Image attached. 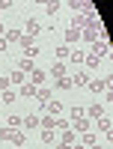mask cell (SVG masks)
Masks as SVG:
<instances>
[{
	"label": "cell",
	"instance_id": "1",
	"mask_svg": "<svg viewBox=\"0 0 113 149\" xmlns=\"http://www.w3.org/2000/svg\"><path fill=\"white\" fill-rule=\"evenodd\" d=\"M89 54H92V57H98V60L110 57V42H107V36H101V39H95V42L89 45Z\"/></svg>",
	"mask_w": 113,
	"mask_h": 149
},
{
	"label": "cell",
	"instance_id": "2",
	"mask_svg": "<svg viewBox=\"0 0 113 149\" xmlns=\"http://www.w3.org/2000/svg\"><path fill=\"white\" fill-rule=\"evenodd\" d=\"M45 78H48V72H45V69H39V66H36V69L30 72V78H27V81H30L33 86H42V84H45Z\"/></svg>",
	"mask_w": 113,
	"mask_h": 149
},
{
	"label": "cell",
	"instance_id": "3",
	"mask_svg": "<svg viewBox=\"0 0 113 149\" xmlns=\"http://www.w3.org/2000/svg\"><path fill=\"white\" fill-rule=\"evenodd\" d=\"M110 84H113L110 78H101V81H89L86 86H89L92 93H107V90H110Z\"/></svg>",
	"mask_w": 113,
	"mask_h": 149
},
{
	"label": "cell",
	"instance_id": "4",
	"mask_svg": "<svg viewBox=\"0 0 113 149\" xmlns=\"http://www.w3.org/2000/svg\"><path fill=\"white\" fill-rule=\"evenodd\" d=\"M24 30H27V36H39L42 33V21H36V18H27V24H24Z\"/></svg>",
	"mask_w": 113,
	"mask_h": 149
},
{
	"label": "cell",
	"instance_id": "5",
	"mask_svg": "<svg viewBox=\"0 0 113 149\" xmlns=\"http://www.w3.org/2000/svg\"><path fill=\"white\" fill-rule=\"evenodd\" d=\"M36 102H39V104H48V102H51V98H54V93L51 90H48V86H39V90H36Z\"/></svg>",
	"mask_w": 113,
	"mask_h": 149
},
{
	"label": "cell",
	"instance_id": "6",
	"mask_svg": "<svg viewBox=\"0 0 113 149\" xmlns=\"http://www.w3.org/2000/svg\"><path fill=\"white\" fill-rule=\"evenodd\" d=\"M62 134H60V143H66V146H71V143H78V134L71 131V125L69 128H60Z\"/></svg>",
	"mask_w": 113,
	"mask_h": 149
},
{
	"label": "cell",
	"instance_id": "7",
	"mask_svg": "<svg viewBox=\"0 0 113 149\" xmlns=\"http://www.w3.org/2000/svg\"><path fill=\"white\" fill-rule=\"evenodd\" d=\"M71 131H74V134H83V131H89V119H86V116L74 119V122H71Z\"/></svg>",
	"mask_w": 113,
	"mask_h": 149
},
{
	"label": "cell",
	"instance_id": "8",
	"mask_svg": "<svg viewBox=\"0 0 113 149\" xmlns=\"http://www.w3.org/2000/svg\"><path fill=\"white\" fill-rule=\"evenodd\" d=\"M78 143H83L86 149H89V146H95V143H98V134H95V131H83V134H80V140H78Z\"/></svg>",
	"mask_w": 113,
	"mask_h": 149
},
{
	"label": "cell",
	"instance_id": "9",
	"mask_svg": "<svg viewBox=\"0 0 113 149\" xmlns=\"http://www.w3.org/2000/svg\"><path fill=\"white\" fill-rule=\"evenodd\" d=\"M39 128H51V131H57V116H51V113L39 116Z\"/></svg>",
	"mask_w": 113,
	"mask_h": 149
},
{
	"label": "cell",
	"instance_id": "10",
	"mask_svg": "<svg viewBox=\"0 0 113 149\" xmlns=\"http://www.w3.org/2000/svg\"><path fill=\"white\" fill-rule=\"evenodd\" d=\"M89 84V72H78V74H71V86H86Z\"/></svg>",
	"mask_w": 113,
	"mask_h": 149
},
{
	"label": "cell",
	"instance_id": "11",
	"mask_svg": "<svg viewBox=\"0 0 113 149\" xmlns=\"http://www.w3.org/2000/svg\"><path fill=\"white\" fill-rule=\"evenodd\" d=\"M15 45H18V48H24V51H30V48L36 45V39H33V36H27V33H21V36H18V42H15Z\"/></svg>",
	"mask_w": 113,
	"mask_h": 149
},
{
	"label": "cell",
	"instance_id": "12",
	"mask_svg": "<svg viewBox=\"0 0 113 149\" xmlns=\"http://www.w3.org/2000/svg\"><path fill=\"white\" fill-rule=\"evenodd\" d=\"M15 69H21L24 74H30V72L36 69V63H33V60H30V57H21V60H18V66H15Z\"/></svg>",
	"mask_w": 113,
	"mask_h": 149
},
{
	"label": "cell",
	"instance_id": "13",
	"mask_svg": "<svg viewBox=\"0 0 113 149\" xmlns=\"http://www.w3.org/2000/svg\"><path fill=\"white\" fill-rule=\"evenodd\" d=\"M110 125H113L110 116H98V122H95V128L101 131V134H110Z\"/></svg>",
	"mask_w": 113,
	"mask_h": 149
},
{
	"label": "cell",
	"instance_id": "14",
	"mask_svg": "<svg viewBox=\"0 0 113 149\" xmlns=\"http://www.w3.org/2000/svg\"><path fill=\"white\" fill-rule=\"evenodd\" d=\"M24 81H27V74H24L21 69H15V72H12V74H9V84H12V86H21Z\"/></svg>",
	"mask_w": 113,
	"mask_h": 149
},
{
	"label": "cell",
	"instance_id": "15",
	"mask_svg": "<svg viewBox=\"0 0 113 149\" xmlns=\"http://www.w3.org/2000/svg\"><path fill=\"white\" fill-rule=\"evenodd\" d=\"M36 90H39V86H33L30 81H24V84L18 86V93H21V95H27V98H33V95H36Z\"/></svg>",
	"mask_w": 113,
	"mask_h": 149
},
{
	"label": "cell",
	"instance_id": "16",
	"mask_svg": "<svg viewBox=\"0 0 113 149\" xmlns=\"http://www.w3.org/2000/svg\"><path fill=\"white\" fill-rule=\"evenodd\" d=\"M21 125H24V128H30V131H33V128H39V113L24 116V122H21Z\"/></svg>",
	"mask_w": 113,
	"mask_h": 149
},
{
	"label": "cell",
	"instance_id": "17",
	"mask_svg": "<svg viewBox=\"0 0 113 149\" xmlns=\"http://www.w3.org/2000/svg\"><path fill=\"white\" fill-rule=\"evenodd\" d=\"M98 66H101V60H98V57H92V54L83 57V69H86V72H92V69H98Z\"/></svg>",
	"mask_w": 113,
	"mask_h": 149
},
{
	"label": "cell",
	"instance_id": "18",
	"mask_svg": "<svg viewBox=\"0 0 113 149\" xmlns=\"http://www.w3.org/2000/svg\"><path fill=\"white\" fill-rule=\"evenodd\" d=\"M69 54H71V48H69V45H60L54 57H57V63H62V60H69Z\"/></svg>",
	"mask_w": 113,
	"mask_h": 149
},
{
	"label": "cell",
	"instance_id": "19",
	"mask_svg": "<svg viewBox=\"0 0 113 149\" xmlns=\"http://www.w3.org/2000/svg\"><path fill=\"white\" fill-rule=\"evenodd\" d=\"M60 0H48V3H45V12H48V15H57V12H60Z\"/></svg>",
	"mask_w": 113,
	"mask_h": 149
},
{
	"label": "cell",
	"instance_id": "20",
	"mask_svg": "<svg viewBox=\"0 0 113 149\" xmlns=\"http://www.w3.org/2000/svg\"><path fill=\"white\" fill-rule=\"evenodd\" d=\"M45 107H48V113H51V116H60V113H62V104H60V102H48Z\"/></svg>",
	"mask_w": 113,
	"mask_h": 149
},
{
	"label": "cell",
	"instance_id": "21",
	"mask_svg": "<svg viewBox=\"0 0 113 149\" xmlns=\"http://www.w3.org/2000/svg\"><path fill=\"white\" fill-rule=\"evenodd\" d=\"M15 131L18 128H0V140H9L12 143V140H15Z\"/></svg>",
	"mask_w": 113,
	"mask_h": 149
},
{
	"label": "cell",
	"instance_id": "22",
	"mask_svg": "<svg viewBox=\"0 0 113 149\" xmlns=\"http://www.w3.org/2000/svg\"><path fill=\"white\" fill-rule=\"evenodd\" d=\"M98 116H104L101 104H89V116H86V119H98Z\"/></svg>",
	"mask_w": 113,
	"mask_h": 149
},
{
	"label": "cell",
	"instance_id": "23",
	"mask_svg": "<svg viewBox=\"0 0 113 149\" xmlns=\"http://www.w3.org/2000/svg\"><path fill=\"white\" fill-rule=\"evenodd\" d=\"M57 140V131H51V128H42V143H54Z\"/></svg>",
	"mask_w": 113,
	"mask_h": 149
},
{
	"label": "cell",
	"instance_id": "24",
	"mask_svg": "<svg viewBox=\"0 0 113 149\" xmlns=\"http://www.w3.org/2000/svg\"><path fill=\"white\" fill-rule=\"evenodd\" d=\"M78 39H80V33L74 30V27H71V30H66V45H74Z\"/></svg>",
	"mask_w": 113,
	"mask_h": 149
},
{
	"label": "cell",
	"instance_id": "25",
	"mask_svg": "<svg viewBox=\"0 0 113 149\" xmlns=\"http://www.w3.org/2000/svg\"><path fill=\"white\" fill-rule=\"evenodd\" d=\"M0 102H3V104H12V102H15V90H3Z\"/></svg>",
	"mask_w": 113,
	"mask_h": 149
},
{
	"label": "cell",
	"instance_id": "26",
	"mask_svg": "<svg viewBox=\"0 0 113 149\" xmlns=\"http://www.w3.org/2000/svg\"><path fill=\"white\" fill-rule=\"evenodd\" d=\"M21 122H24V116H18V113H12V116L6 119V125H9V128H18Z\"/></svg>",
	"mask_w": 113,
	"mask_h": 149
},
{
	"label": "cell",
	"instance_id": "27",
	"mask_svg": "<svg viewBox=\"0 0 113 149\" xmlns=\"http://www.w3.org/2000/svg\"><path fill=\"white\" fill-rule=\"evenodd\" d=\"M83 57H86L83 51H71V54H69V60H71V63H78V66H83Z\"/></svg>",
	"mask_w": 113,
	"mask_h": 149
},
{
	"label": "cell",
	"instance_id": "28",
	"mask_svg": "<svg viewBox=\"0 0 113 149\" xmlns=\"http://www.w3.org/2000/svg\"><path fill=\"white\" fill-rule=\"evenodd\" d=\"M51 74H54V78H66V66H62V63H54Z\"/></svg>",
	"mask_w": 113,
	"mask_h": 149
},
{
	"label": "cell",
	"instance_id": "29",
	"mask_svg": "<svg viewBox=\"0 0 113 149\" xmlns=\"http://www.w3.org/2000/svg\"><path fill=\"white\" fill-rule=\"evenodd\" d=\"M83 3H86V0H66V6H69V9H74V12H80V9H83Z\"/></svg>",
	"mask_w": 113,
	"mask_h": 149
},
{
	"label": "cell",
	"instance_id": "30",
	"mask_svg": "<svg viewBox=\"0 0 113 149\" xmlns=\"http://www.w3.org/2000/svg\"><path fill=\"white\" fill-rule=\"evenodd\" d=\"M57 86H60V90H71V78H69V74H66V78H57Z\"/></svg>",
	"mask_w": 113,
	"mask_h": 149
},
{
	"label": "cell",
	"instance_id": "31",
	"mask_svg": "<svg viewBox=\"0 0 113 149\" xmlns=\"http://www.w3.org/2000/svg\"><path fill=\"white\" fill-rule=\"evenodd\" d=\"M80 116H86V110H83V107H71V113H69V119L74 122V119H80Z\"/></svg>",
	"mask_w": 113,
	"mask_h": 149
},
{
	"label": "cell",
	"instance_id": "32",
	"mask_svg": "<svg viewBox=\"0 0 113 149\" xmlns=\"http://www.w3.org/2000/svg\"><path fill=\"white\" fill-rule=\"evenodd\" d=\"M18 36H21V33H18V30H9V33H6V36H3V39H6V42H9V45H12V42H18Z\"/></svg>",
	"mask_w": 113,
	"mask_h": 149
},
{
	"label": "cell",
	"instance_id": "33",
	"mask_svg": "<svg viewBox=\"0 0 113 149\" xmlns=\"http://www.w3.org/2000/svg\"><path fill=\"white\" fill-rule=\"evenodd\" d=\"M15 146H24V131H15V140H12Z\"/></svg>",
	"mask_w": 113,
	"mask_h": 149
},
{
	"label": "cell",
	"instance_id": "34",
	"mask_svg": "<svg viewBox=\"0 0 113 149\" xmlns=\"http://www.w3.org/2000/svg\"><path fill=\"white\" fill-rule=\"evenodd\" d=\"M3 90H12V84H9V78H0V93Z\"/></svg>",
	"mask_w": 113,
	"mask_h": 149
},
{
	"label": "cell",
	"instance_id": "35",
	"mask_svg": "<svg viewBox=\"0 0 113 149\" xmlns=\"http://www.w3.org/2000/svg\"><path fill=\"white\" fill-rule=\"evenodd\" d=\"M12 6V0H0V9H9Z\"/></svg>",
	"mask_w": 113,
	"mask_h": 149
},
{
	"label": "cell",
	"instance_id": "36",
	"mask_svg": "<svg viewBox=\"0 0 113 149\" xmlns=\"http://www.w3.org/2000/svg\"><path fill=\"white\" fill-rule=\"evenodd\" d=\"M6 48H9V42H6V39H0V51H6Z\"/></svg>",
	"mask_w": 113,
	"mask_h": 149
},
{
	"label": "cell",
	"instance_id": "37",
	"mask_svg": "<svg viewBox=\"0 0 113 149\" xmlns=\"http://www.w3.org/2000/svg\"><path fill=\"white\" fill-rule=\"evenodd\" d=\"M71 149H86V146L83 143H71Z\"/></svg>",
	"mask_w": 113,
	"mask_h": 149
},
{
	"label": "cell",
	"instance_id": "38",
	"mask_svg": "<svg viewBox=\"0 0 113 149\" xmlns=\"http://www.w3.org/2000/svg\"><path fill=\"white\" fill-rule=\"evenodd\" d=\"M3 36H6V27H3V24H0V39H3Z\"/></svg>",
	"mask_w": 113,
	"mask_h": 149
},
{
	"label": "cell",
	"instance_id": "39",
	"mask_svg": "<svg viewBox=\"0 0 113 149\" xmlns=\"http://www.w3.org/2000/svg\"><path fill=\"white\" fill-rule=\"evenodd\" d=\"M57 149H71V146H66V143H57Z\"/></svg>",
	"mask_w": 113,
	"mask_h": 149
},
{
	"label": "cell",
	"instance_id": "40",
	"mask_svg": "<svg viewBox=\"0 0 113 149\" xmlns=\"http://www.w3.org/2000/svg\"><path fill=\"white\" fill-rule=\"evenodd\" d=\"M89 149H104V146H98V143H95V146H89Z\"/></svg>",
	"mask_w": 113,
	"mask_h": 149
},
{
	"label": "cell",
	"instance_id": "41",
	"mask_svg": "<svg viewBox=\"0 0 113 149\" xmlns=\"http://www.w3.org/2000/svg\"><path fill=\"white\" fill-rule=\"evenodd\" d=\"M36 3H39V6H42V3H48V0H36Z\"/></svg>",
	"mask_w": 113,
	"mask_h": 149
},
{
	"label": "cell",
	"instance_id": "42",
	"mask_svg": "<svg viewBox=\"0 0 113 149\" xmlns=\"http://www.w3.org/2000/svg\"><path fill=\"white\" fill-rule=\"evenodd\" d=\"M0 122H3V116H0Z\"/></svg>",
	"mask_w": 113,
	"mask_h": 149
},
{
	"label": "cell",
	"instance_id": "43",
	"mask_svg": "<svg viewBox=\"0 0 113 149\" xmlns=\"http://www.w3.org/2000/svg\"><path fill=\"white\" fill-rule=\"evenodd\" d=\"M15 149H21V146H15Z\"/></svg>",
	"mask_w": 113,
	"mask_h": 149
},
{
	"label": "cell",
	"instance_id": "44",
	"mask_svg": "<svg viewBox=\"0 0 113 149\" xmlns=\"http://www.w3.org/2000/svg\"><path fill=\"white\" fill-rule=\"evenodd\" d=\"M0 12H3V9H0Z\"/></svg>",
	"mask_w": 113,
	"mask_h": 149
},
{
	"label": "cell",
	"instance_id": "45",
	"mask_svg": "<svg viewBox=\"0 0 113 149\" xmlns=\"http://www.w3.org/2000/svg\"><path fill=\"white\" fill-rule=\"evenodd\" d=\"M60 3H62V0H60Z\"/></svg>",
	"mask_w": 113,
	"mask_h": 149
}]
</instances>
